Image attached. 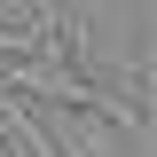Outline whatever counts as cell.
<instances>
[{
	"mask_svg": "<svg viewBox=\"0 0 157 157\" xmlns=\"http://www.w3.org/2000/svg\"><path fill=\"white\" fill-rule=\"evenodd\" d=\"M0 157H8V134H0Z\"/></svg>",
	"mask_w": 157,
	"mask_h": 157,
	"instance_id": "obj_1",
	"label": "cell"
}]
</instances>
